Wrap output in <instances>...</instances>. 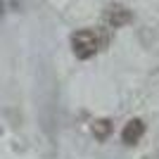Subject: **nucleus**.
<instances>
[{"label": "nucleus", "instance_id": "obj_1", "mask_svg": "<svg viewBox=\"0 0 159 159\" xmlns=\"http://www.w3.org/2000/svg\"><path fill=\"white\" fill-rule=\"evenodd\" d=\"M71 48L79 60H90L100 50V36L93 29H81V31H76L71 36Z\"/></svg>", "mask_w": 159, "mask_h": 159}, {"label": "nucleus", "instance_id": "obj_3", "mask_svg": "<svg viewBox=\"0 0 159 159\" xmlns=\"http://www.w3.org/2000/svg\"><path fill=\"white\" fill-rule=\"evenodd\" d=\"M145 135V124L140 119H131L124 126V131H121V140L126 143V145H135V143H140V138Z\"/></svg>", "mask_w": 159, "mask_h": 159}, {"label": "nucleus", "instance_id": "obj_2", "mask_svg": "<svg viewBox=\"0 0 159 159\" xmlns=\"http://www.w3.org/2000/svg\"><path fill=\"white\" fill-rule=\"evenodd\" d=\"M105 19L112 29H119V26H124V24L131 21V12L124 5H109L107 12H105Z\"/></svg>", "mask_w": 159, "mask_h": 159}, {"label": "nucleus", "instance_id": "obj_4", "mask_svg": "<svg viewBox=\"0 0 159 159\" xmlns=\"http://www.w3.org/2000/svg\"><path fill=\"white\" fill-rule=\"evenodd\" d=\"M109 131H112V121H109V119H98V121H93V133H95V138L105 140L107 135H109Z\"/></svg>", "mask_w": 159, "mask_h": 159}]
</instances>
